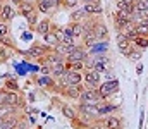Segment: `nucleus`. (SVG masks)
<instances>
[{
    "instance_id": "f257e3e1",
    "label": "nucleus",
    "mask_w": 148,
    "mask_h": 129,
    "mask_svg": "<svg viewBox=\"0 0 148 129\" xmlns=\"http://www.w3.org/2000/svg\"><path fill=\"white\" fill-rule=\"evenodd\" d=\"M102 102H105L102 98V95L98 93V89H90V88H84L79 95V103H88V105H100Z\"/></svg>"
},
{
    "instance_id": "f03ea898",
    "label": "nucleus",
    "mask_w": 148,
    "mask_h": 129,
    "mask_svg": "<svg viewBox=\"0 0 148 129\" xmlns=\"http://www.w3.org/2000/svg\"><path fill=\"white\" fill-rule=\"evenodd\" d=\"M119 91V81L117 79H109V81H102L98 86V93L102 95L103 100H109L112 95H115Z\"/></svg>"
},
{
    "instance_id": "7ed1b4c3",
    "label": "nucleus",
    "mask_w": 148,
    "mask_h": 129,
    "mask_svg": "<svg viewBox=\"0 0 148 129\" xmlns=\"http://www.w3.org/2000/svg\"><path fill=\"white\" fill-rule=\"evenodd\" d=\"M115 45H117V48H119V52L122 53V55H129V52L134 48V45H133V40H129L124 33H121V31H117V35H115Z\"/></svg>"
},
{
    "instance_id": "20e7f679",
    "label": "nucleus",
    "mask_w": 148,
    "mask_h": 129,
    "mask_svg": "<svg viewBox=\"0 0 148 129\" xmlns=\"http://www.w3.org/2000/svg\"><path fill=\"white\" fill-rule=\"evenodd\" d=\"M48 52H52V50H50L45 43H35V45L29 46L28 52H24V55L29 57V59H35V60H41Z\"/></svg>"
},
{
    "instance_id": "39448f33",
    "label": "nucleus",
    "mask_w": 148,
    "mask_h": 129,
    "mask_svg": "<svg viewBox=\"0 0 148 129\" xmlns=\"http://www.w3.org/2000/svg\"><path fill=\"white\" fill-rule=\"evenodd\" d=\"M102 83V74L98 71H84V85L90 89H98V86Z\"/></svg>"
},
{
    "instance_id": "423d86ee",
    "label": "nucleus",
    "mask_w": 148,
    "mask_h": 129,
    "mask_svg": "<svg viewBox=\"0 0 148 129\" xmlns=\"http://www.w3.org/2000/svg\"><path fill=\"white\" fill-rule=\"evenodd\" d=\"M3 103H5V105H10V107H16V109H23V107H24V100H23V96L19 95V91H7ZM3 103H2V105H3Z\"/></svg>"
},
{
    "instance_id": "0eeeda50",
    "label": "nucleus",
    "mask_w": 148,
    "mask_h": 129,
    "mask_svg": "<svg viewBox=\"0 0 148 129\" xmlns=\"http://www.w3.org/2000/svg\"><path fill=\"white\" fill-rule=\"evenodd\" d=\"M40 64H47V66H55V64H60V62H66V55H62V53H59L57 50H52V52H48L41 60H38Z\"/></svg>"
},
{
    "instance_id": "6e6552de",
    "label": "nucleus",
    "mask_w": 148,
    "mask_h": 129,
    "mask_svg": "<svg viewBox=\"0 0 148 129\" xmlns=\"http://www.w3.org/2000/svg\"><path fill=\"white\" fill-rule=\"evenodd\" d=\"M16 17V9L10 5V3H0V21L3 23H10L12 19Z\"/></svg>"
},
{
    "instance_id": "1a4fd4ad",
    "label": "nucleus",
    "mask_w": 148,
    "mask_h": 129,
    "mask_svg": "<svg viewBox=\"0 0 148 129\" xmlns=\"http://www.w3.org/2000/svg\"><path fill=\"white\" fill-rule=\"evenodd\" d=\"M83 89H84L83 85H67V86H64V89H62L60 93H62L64 96L71 98V100H79V95H81Z\"/></svg>"
},
{
    "instance_id": "9d476101",
    "label": "nucleus",
    "mask_w": 148,
    "mask_h": 129,
    "mask_svg": "<svg viewBox=\"0 0 148 129\" xmlns=\"http://www.w3.org/2000/svg\"><path fill=\"white\" fill-rule=\"evenodd\" d=\"M100 124L105 129H122V121L117 115H107V117H103Z\"/></svg>"
},
{
    "instance_id": "9b49d317",
    "label": "nucleus",
    "mask_w": 148,
    "mask_h": 129,
    "mask_svg": "<svg viewBox=\"0 0 148 129\" xmlns=\"http://www.w3.org/2000/svg\"><path fill=\"white\" fill-rule=\"evenodd\" d=\"M17 10H19L24 17H28L29 14L36 12V3H33V2H29V0H21L19 5H17Z\"/></svg>"
},
{
    "instance_id": "f8f14e48",
    "label": "nucleus",
    "mask_w": 148,
    "mask_h": 129,
    "mask_svg": "<svg viewBox=\"0 0 148 129\" xmlns=\"http://www.w3.org/2000/svg\"><path fill=\"white\" fill-rule=\"evenodd\" d=\"M83 7H84V10L88 12L90 17H97V16H100L103 12V7H102L100 2H90V3H84Z\"/></svg>"
},
{
    "instance_id": "ddd939ff",
    "label": "nucleus",
    "mask_w": 148,
    "mask_h": 129,
    "mask_svg": "<svg viewBox=\"0 0 148 129\" xmlns=\"http://www.w3.org/2000/svg\"><path fill=\"white\" fill-rule=\"evenodd\" d=\"M93 31H95V35H97L98 40H107V38H109V28H107L102 21H97V19H95Z\"/></svg>"
},
{
    "instance_id": "4468645a",
    "label": "nucleus",
    "mask_w": 148,
    "mask_h": 129,
    "mask_svg": "<svg viewBox=\"0 0 148 129\" xmlns=\"http://www.w3.org/2000/svg\"><path fill=\"white\" fill-rule=\"evenodd\" d=\"M117 109H119V105L109 103L107 100H105V102H102V103L98 105V114H100V119H102V117H107V115H112Z\"/></svg>"
},
{
    "instance_id": "2eb2a0df",
    "label": "nucleus",
    "mask_w": 148,
    "mask_h": 129,
    "mask_svg": "<svg viewBox=\"0 0 148 129\" xmlns=\"http://www.w3.org/2000/svg\"><path fill=\"white\" fill-rule=\"evenodd\" d=\"M19 117H17V114H10V115H7V117H3V121H2V124H0V129H16L17 128V124H19Z\"/></svg>"
},
{
    "instance_id": "dca6fc26",
    "label": "nucleus",
    "mask_w": 148,
    "mask_h": 129,
    "mask_svg": "<svg viewBox=\"0 0 148 129\" xmlns=\"http://www.w3.org/2000/svg\"><path fill=\"white\" fill-rule=\"evenodd\" d=\"M121 33H124L129 40H134L136 36H138V29H136V24L133 23V21H129V23H126L124 24V28L121 29Z\"/></svg>"
},
{
    "instance_id": "f3484780",
    "label": "nucleus",
    "mask_w": 148,
    "mask_h": 129,
    "mask_svg": "<svg viewBox=\"0 0 148 129\" xmlns=\"http://www.w3.org/2000/svg\"><path fill=\"white\" fill-rule=\"evenodd\" d=\"M35 31L40 33L41 36H45V35H48L50 31H52V23L48 21V19H43V21H38L36 26H35Z\"/></svg>"
},
{
    "instance_id": "a211bd4d",
    "label": "nucleus",
    "mask_w": 148,
    "mask_h": 129,
    "mask_svg": "<svg viewBox=\"0 0 148 129\" xmlns=\"http://www.w3.org/2000/svg\"><path fill=\"white\" fill-rule=\"evenodd\" d=\"M43 43L50 48V50H55L59 45H60V42H59V38H57V35L53 33V31H50L48 35H45L43 36Z\"/></svg>"
},
{
    "instance_id": "6ab92c4d",
    "label": "nucleus",
    "mask_w": 148,
    "mask_h": 129,
    "mask_svg": "<svg viewBox=\"0 0 148 129\" xmlns=\"http://www.w3.org/2000/svg\"><path fill=\"white\" fill-rule=\"evenodd\" d=\"M88 17H90L88 12L84 10V7H81V9L74 10L73 14H71V23H84Z\"/></svg>"
},
{
    "instance_id": "aec40b11",
    "label": "nucleus",
    "mask_w": 148,
    "mask_h": 129,
    "mask_svg": "<svg viewBox=\"0 0 148 129\" xmlns=\"http://www.w3.org/2000/svg\"><path fill=\"white\" fill-rule=\"evenodd\" d=\"M60 112H62V115H64L66 119H69V121H74V119L77 117V109H74L71 105H62V107H60Z\"/></svg>"
},
{
    "instance_id": "412c9836",
    "label": "nucleus",
    "mask_w": 148,
    "mask_h": 129,
    "mask_svg": "<svg viewBox=\"0 0 148 129\" xmlns=\"http://www.w3.org/2000/svg\"><path fill=\"white\" fill-rule=\"evenodd\" d=\"M5 81H3V89L7 91H19V83H17V78H9V76H3Z\"/></svg>"
},
{
    "instance_id": "4be33fe9",
    "label": "nucleus",
    "mask_w": 148,
    "mask_h": 129,
    "mask_svg": "<svg viewBox=\"0 0 148 129\" xmlns=\"http://www.w3.org/2000/svg\"><path fill=\"white\" fill-rule=\"evenodd\" d=\"M36 85L40 86V88H53L55 86V81L52 79V76H40L36 79Z\"/></svg>"
},
{
    "instance_id": "5701e85b",
    "label": "nucleus",
    "mask_w": 148,
    "mask_h": 129,
    "mask_svg": "<svg viewBox=\"0 0 148 129\" xmlns=\"http://www.w3.org/2000/svg\"><path fill=\"white\" fill-rule=\"evenodd\" d=\"M133 45H134V48H138V50H145V48H148V36L138 35V36L133 40Z\"/></svg>"
},
{
    "instance_id": "b1692460",
    "label": "nucleus",
    "mask_w": 148,
    "mask_h": 129,
    "mask_svg": "<svg viewBox=\"0 0 148 129\" xmlns=\"http://www.w3.org/2000/svg\"><path fill=\"white\" fill-rule=\"evenodd\" d=\"M66 62H60V64H55V66H52V78H60L64 72H66Z\"/></svg>"
},
{
    "instance_id": "393cba45",
    "label": "nucleus",
    "mask_w": 148,
    "mask_h": 129,
    "mask_svg": "<svg viewBox=\"0 0 148 129\" xmlns=\"http://www.w3.org/2000/svg\"><path fill=\"white\" fill-rule=\"evenodd\" d=\"M73 26V36L74 38H81L83 33H84V24L83 23H71Z\"/></svg>"
},
{
    "instance_id": "a878e982",
    "label": "nucleus",
    "mask_w": 148,
    "mask_h": 129,
    "mask_svg": "<svg viewBox=\"0 0 148 129\" xmlns=\"http://www.w3.org/2000/svg\"><path fill=\"white\" fill-rule=\"evenodd\" d=\"M133 7L138 12H148V0H134Z\"/></svg>"
},
{
    "instance_id": "bb28decb",
    "label": "nucleus",
    "mask_w": 148,
    "mask_h": 129,
    "mask_svg": "<svg viewBox=\"0 0 148 129\" xmlns=\"http://www.w3.org/2000/svg\"><path fill=\"white\" fill-rule=\"evenodd\" d=\"M141 53H143V50H138V48H133L131 52H129V55H127V59L131 60V62H141Z\"/></svg>"
},
{
    "instance_id": "cd10ccee",
    "label": "nucleus",
    "mask_w": 148,
    "mask_h": 129,
    "mask_svg": "<svg viewBox=\"0 0 148 129\" xmlns=\"http://www.w3.org/2000/svg\"><path fill=\"white\" fill-rule=\"evenodd\" d=\"M12 42H14V40H12L9 35H5V36H2V38H0V45H2V46H5V48H9V50L16 48V45H14Z\"/></svg>"
},
{
    "instance_id": "c85d7f7f",
    "label": "nucleus",
    "mask_w": 148,
    "mask_h": 129,
    "mask_svg": "<svg viewBox=\"0 0 148 129\" xmlns=\"http://www.w3.org/2000/svg\"><path fill=\"white\" fill-rule=\"evenodd\" d=\"M136 29H138V35H141V36H148V21L141 23V24H136Z\"/></svg>"
},
{
    "instance_id": "c756f323",
    "label": "nucleus",
    "mask_w": 148,
    "mask_h": 129,
    "mask_svg": "<svg viewBox=\"0 0 148 129\" xmlns=\"http://www.w3.org/2000/svg\"><path fill=\"white\" fill-rule=\"evenodd\" d=\"M7 60H9V48L0 46V64L2 62H7Z\"/></svg>"
},
{
    "instance_id": "7c9ffc66",
    "label": "nucleus",
    "mask_w": 148,
    "mask_h": 129,
    "mask_svg": "<svg viewBox=\"0 0 148 129\" xmlns=\"http://www.w3.org/2000/svg\"><path fill=\"white\" fill-rule=\"evenodd\" d=\"M79 2H81V0H62V5H64L66 9H74Z\"/></svg>"
},
{
    "instance_id": "2f4dec72",
    "label": "nucleus",
    "mask_w": 148,
    "mask_h": 129,
    "mask_svg": "<svg viewBox=\"0 0 148 129\" xmlns=\"http://www.w3.org/2000/svg\"><path fill=\"white\" fill-rule=\"evenodd\" d=\"M5 35H9V24L3 23V21H0V38L5 36Z\"/></svg>"
},
{
    "instance_id": "473e14b6",
    "label": "nucleus",
    "mask_w": 148,
    "mask_h": 129,
    "mask_svg": "<svg viewBox=\"0 0 148 129\" xmlns=\"http://www.w3.org/2000/svg\"><path fill=\"white\" fill-rule=\"evenodd\" d=\"M136 74H138V76H141V74H143V64H141V62H138V64H136Z\"/></svg>"
},
{
    "instance_id": "72a5a7b5",
    "label": "nucleus",
    "mask_w": 148,
    "mask_h": 129,
    "mask_svg": "<svg viewBox=\"0 0 148 129\" xmlns=\"http://www.w3.org/2000/svg\"><path fill=\"white\" fill-rule=\"evenodd\" d=\"M38 110L36 109H35V107H28V109H26V114H28V115H29V114H36Z\"/></svg>"
},
{
    "instance_id": "f704fd0d",
    "label": "nucleus",
    "mask_w": 148,
    "mask_h": 129,
    "mask_svg": "<svg viewBox=\"0 0 148 129\" xmlns=\"http://www.w3.org/2000/svg\"><path fill=\"white\" fill-rule=\"evenodd\" d=\"M28 100L29 102H35V93H28Z\"/></svg>"
},
{
    "instance_id": "c9c22d12",
    "label": "nucleus",
    "mask_w": 148,
    "mask_h": 129,
    "mask_svg": "<svg viewBox=\"0 0 148 129\" xmlns=\"http://www.w3.org/2000/svg\"><path fill=\"white\" fill-rule=\"evenodd\" d=\"M83 3H90V2H100V0H81Z\"/></svg>"
},
{
    "instance_id": "e433bc0d",
    "label": "nucleus",
    "mask_w": 148,
    "mask_h": 129,
    "mask_svg": "<svg viewBox=\"0 0 148 129\" xmlns=\"http://www.w3.org/2000/svg\"><path fill=\"white\" fill-rule=\"evenodd\" d=\"M5 2H7V0H0V3H5Z\"/></svg>"
},
{
    "instance_id": "4c0bfd02",
    "label": "nucleus",
    "mask_w": 148,
    "mask_h": 129,
    "mask_svg": "<svg viewBox=\"0 0 148 129\" xmlns=\"http://www.w3.org/2000/svg\"><path fill=\"white\" fill-rule=\"evenodd\" d=\"M2 121H3V117H0V124H2Z\"/></svg>"
},
{
    "instance_id": "58836bf2",
    "label": "nucleus",
    "mask_w": 148,
    "mask_h": 129,
    "mask_svg": "<svg viewBox=\"0 0 148 129\" xmlns=\"http://www.w3.org/2000/svg\"><path fill=\"white\" fill-rule=\"evenodd\" d=\"M98 129H105V128H103V126H102V128H98Z\"/></svg>"
}]
</instances>
